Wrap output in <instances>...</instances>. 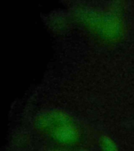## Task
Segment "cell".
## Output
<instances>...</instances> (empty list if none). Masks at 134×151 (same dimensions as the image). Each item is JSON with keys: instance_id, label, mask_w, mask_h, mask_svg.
<instances>
[{"instance_id": "cell-4", "label": "cell", "mask_w": 134, "mask_h": 151, "mask_svg": "<svg viewBox=\"0 0 134 151\" xmlns=\"http://www.w3.org/2000/svg\"><path fill=\"white\" fill-rule=\"evenodd\" d=\"M81 151H88V150H81Z\"/></svg>"}, {"instance_id": "cell-3", "label": "cell", "mask_w": 134, "mask_h": 151, "mask_svg": "<svg viewBox=\"0 0 134 151\" xmlns=\"http://www.w3.org/2000/svg\"><path fill=\"white\" fill-rule=\"evenodd\" d=\"M100 146L103 151H118V146L108 136H104L100 140Z\"/></svg>"}, {"instance_id": "cell-1", "label": "cell", "mask_w": 134, "mask_h": 151, "mask_svg": "<svg viewBox=\"0 0 134 151\" xmlns=\"http://www.w3.org/2000/svg\"><path fill=\"white\" fill-rule=\"evenodd\" d=\"M54 135L56 140L64 144L73 143L78 139L77 129L68 124L59 125L54 131Z\"/></svg>"}, {"instance_id": "cell-2", "label": "cell", "mask_w": 134, "mask_h": 151, "mask_svg": "<svg viewBox=\"0 0 134 151\" xmlns=\"http://www.w3.org/2000/svg\"><path fill=\"white\" fill-rule=\"evenodd\" d=\"M120 30V24L114 17H109L103 24V32L107 37H115Z\"/></svg>"}, {"instance_id": "cell-5", "label": "cell", "mask_w": 134, "mask_h": 151, "mask_svg": "<svg viewBox=\"0 0 134 151\" xmlns=\"http://www.w3.org/2000/svg\"><path fill=\"white\" fill-rule=\"evenodd\" d=\"M54 151H60V150H54Z\"/></svg>"}]
</instances>
